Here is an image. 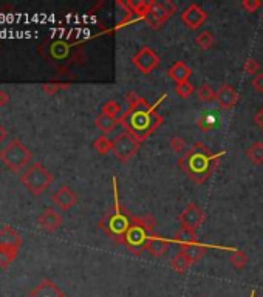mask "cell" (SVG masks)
<instances>
[{
    "label": "cell",
    "mask_w": 263,
    "mask_h": 297,
    "mask_svg": "<svg viewBox=\"0 0 263 297\" xmlns=\"http://www.w3.org/2000/svg\"><path fill=\"white\" fill-rule=\"evenodd\" d=\"M126 99L129 102V109L123 113L121 125L139 142H143L163 122V118L155 112L153 107H150L144 98L138 96L135 92L127 93Z\"/></svg>",
    "instance_id": "cell-1"
},
{
    "label": "cell",
    "mask_w": 263,
    "mask_h": 297,
    "mask_svg": "<svg viewBox=\"0 0 263 297\" xmlns=\"http://www.w3.org/2000/svg\"><path fill=\"white\" fill-rule=\"evenodd\" d=\"M221 155L223 154L212 155L208 151V147H205L201 142H197L178 160V166L189 178H192L197 184H201L208 180L209 175L214 174Z\"/></svg>",
    "instance_id": "cell-2"
},
{
    "label": "cell",
    "mask_w": 263,
    "mask_h": 297,
    "mask_svg": "<svg viewBox=\"0 0 263 297\" xmlns=\"http://www.w3.org/2000/svg\"><path fill=\"white\" fill-rule=\"evenodd\" d=\"M31 160H33L31 151L17 138L11 139L2 151H0V161L14 174H22L31 164Z\"/></svg>",
    "instance_id": "cell-3"
},
{
    "label": "cell",
    "mask_w": 263,
    "mask_h": 297,
    "mask_svg": "<svg viewBox=\"0 0 263 297\" xmlns=\"http://www.w3.org/2000/svg\"><path fill=\"white\" fill-rule=\"evenodd\" d=\"M20 183H22L33 195L39 197L51 186L53 174L45 166H42V163L34 161L20 174Z\"/></svg>",
    "instance_id": "cell-4"
},
{
    "label": "cell",
    "mask_w": 263,
    "mask_h": 297,
    "mask_svg": "<svg viewBox=\"0 0 263 297\" xmlns=\"http://www.w3.org/2000/svg\"><path fill=\"white\" fill-rule=\"evenodd\" d=\"M173 13H177V5L172 4L170 0H164V2H155V0H150V10H149L147 16L144 17V22L152 30H159L167 22V19Z\"/></svg>",
    "instance_id": "cell-5"
},
{
    "label": "cell",
    "mask_w": 263,
    "mask_h": 297,
    "mask_svg": "<svg viewBox=\"0 0 263 297\" xmlns=\"http://www.w3.org/2000/svg\"><path fill=\"white\" fill-rule=\"evenodd\" d=\"M147 232L149 231L143 226V223H141V218H133L129 231L126 232L123 243L133 254H138V256H139V254L146 249V243H147V240L150 237V236H147Z\"/></svg>",
    "instance_id": "cell-6"
},
{
    "label": "cell",
    "mask_w": 263,
    "mask_h": 297,
    "mask_svg": "<svg viewBox=\"0 0 263 297\" xmlns=\"http://www.w3.org/2000/svg\"><path fill=\"white\" fill-rule=\"evenodd\" d=\"M139 141L129 132H123L119 133L115 139H113V155L121 161V163H127L130 161L135 154L139 148Z\"/></svg>",
    "instance_id": "cell-7"
},
{
    "label": "cell",
    "mask_w": 263,
    "mask_h": 297,
    "mask_svg": "<svg viewBox=\"0 0 263 297\" xmlns=\"http://www.w3.org/2000/svg\"><path fill=\"white\" fill-rule=\"evenodd\" d=\"M132 62L138 71H141L143 75H150L155 68H158L159 57L149 47H141L132 57Z\"/></svg>",
    "instance_id": "cell-8"
},
{
    "label": "cell",
    "mask_w": 263,
    "mask_h": 297,
    "mask_svg": "<svg viewBox=\"0 0 263 297\" xmlns=\"http://www.w3.org/2000/svg\"><path fill=\"white\" fill-rule=\"evenodd\" d=\"M205 212L201 207H198L195 203H189L183 210L180 212L178 221L181 223V228H188L192 231H197L205 221Z\"/></svg>",
    "instance_id": "cell-9"
},
{
    "label": "cell",
    "mask_w": 263,
    "mask_h": 297,
    "mask_svg": "<svg viewBox=\"0 0 263 297\" xmlns=\"http://www.w3.org/2000/svg\"><path fill=\"white\" fill-rule=\"evenodd\" d=\"M206 20H208V13L201 7H198L197 4L189 5L183 13H181V22L192 31L198 30L201 25H205Z\"/></svg>",
    "instance_id": "cell-10"
},
{
    "label": "cell",
    "mask_w": 263,
    "mask_h": 297,
    "mask_svg": "<svg viewBox=\"0 0 263 297\" xmlns=\"http://www.w3.org/2000/svg\"><path fill=\"white\" fill-rule=\"evenodd\" d=\"M53 204L60 210H68L77 203V195L68 186H60L51 197Z\"/></svg>",
    "instance_id": "cell-11"
},
{
    "label": "cell",
    "mask_w": 263,
    "mask_h": 297,
    "mask_svg": "<svg viewBox=\"0 0 263 297\" xmlns=\"http://www.w3.org/2000/svg\"><path fill=\"white\" fill-rule=\"evenodd\" d=\"M37 223L45 232H54L62 226L64 218L60 217V214H57L54 209L48 207V209L42 210V214L37 217Z\"/></svg>",
    "instance_id": "cell-12"
},
{
    "label": "cell",
    "mask_w": 263,
    "mask_h": 297,
    "mask_svg": "<svg viewBox=\"0 0 263 297\" xmlns=\"http://www.w3.org/2000/svg\"><path fill=\"white\" fill-rule=\"evenodd\" d=\"M238 93L234 90V87L231 86H221L220 90L217 92V104H218V107L220 109H223V110H231L234 105L238 102Z\"/></svg>",
    "instance_id": "cell-13"
},
{
    "label": "cell",
    "mask_w": 263,
    "mask_h": 297,
    "mask_svg": "<svg viewBox=\"0 0 263 297\" xmlns=\"http://www.w3.org/2000/svg\"><path fill=\"white\" fill-rule=\"evenodd\" d=\"M167 75L175 84H183V82H189V78L192 76V70L183 60H178L167 70Z\"/></svg>",
    "instance_id": "cell-14"
},
{
    "label": "cell",
    "mask_w": 263,
    "mask_h": 297,
    "mask_svg": "<svg viewBox=\"0 0 263 297\" xmlns=\"http://www.w3.org/2000/svg\"><path fill=\"white\" fill-rule=\"evenodd\" d=\"M30 297H65L51 280H42L30 294Z\"/></svg>",
    "instance_id": "cell-15"
},
{
    "label": "cell",
    "mask_w": 263,
    "mask_h": 297,
    "mask_svg": "<svg viewBox=\"0 0 263 297\" xmlns=\"http://www.w3.org/2000/svg\"><path fill=\"white\" fill-rule=\"evenodd\" d=\"M0 246H14L19 248L22 246V237L19 232L11 226H4L0 229Z\"/></svg>",
    "instance_id": "cell-16"
},
{
    "label": "cell",
    "mask_w": 263,
    "mask_h": 297,
    "mask_svg": "<svg viewBox=\"0 0 263 297\" xmlns=\"http://www.w3.org/2000/svg\"><path fill=\"white\" fill-rule=\"evenodd\" d=\"M169 245H170L169 240H166L163 237L152 236V237H149V240L146 243V249L152 254L153 257H163L169 251Z\"/></svg>",
    "instance_id": "cell-17"
},
{
    "label": "cell",
    "mask_w": 263,
    "mask_h": 297,
    "mask_svg": "<svg viewBox=\"0 0 263 297\" xmlns=\"http://www.w3.org/2000/svg\"><path fill=\"white\" fill-rule=\"evenodd\" d=\"M173 242L178 245L180 249L197 245L198 243L197 232L192 231V229H188V228H181L180 231H177V234L173 236Z\"/></svg>",
    "instance_id": "cell-18"
},
{
    "label": "cell",
    "mask_w": 263,
    "mask_h": 297,
    "mask_svg": "<svg viewBox=\"0 0 263 297\" xmlns=\"http://www.w3.org/2000/svg\"><path fill=\"white\" fill-rule=\"evenodd\" d=\"M194 263L189 260V257L186 256V254L183 251H180L178 254H175V256L172 257L170 260V266L178 272V274H185Z\"/></svg>",
    "instance_id": "cell-19"
},
{
    "label": "cell",
    "mask_w": 263,
    "mask_h": 297,
    "mask_svg": "<svg viewBox=\"0 0 263 297\" xmlns=\"http://www.w3.org/2000/svg\"><path fill=\"white\" fill-rule=\"evenodd\" d=\"M19 248L14 246H0V269H7L17 257Z\"/></svg>",
    "instance_id": "cell-20"
},
{
    "label": "cell",
    "mask_w": 263,
    "mask_h": 297,
    "mask_svg": "<svg viewBox=\"0 0 263 297\" xmlns=\"http://www.w3.org/2000/svg\"><path fill=\"white\" fill-rule=\"evenodd\" d=\"M95 124H96V127H98L101 132L110 133V132H113L116 129L118 124H121V121L119 119H115V118H110V116H107L104 113H101V115H98Z\"/></svg>",
    "instance_id": "cell-21"
},
{
    "label": "cell",
    "mask_w": 263,
    "mask_h": 297,
    "mask_svg": "<svg viewBox=\"0 0 263 297\" xmlns=\"http://www.w3.org/2000/svg\"><path fill=\"white\" fill-rule=\"evenodd\" d=\"M195 45L200 50L208 51L209 48H212L215 45V36L211 31H201L200 34L195 36Z\"/></svg>",
    "instance_id": "cell-22"
},
{
    "label": "cell",
    "mask_w": 263,
    "mask_h": 297,
    "mask_svg": "<svg viewBox=\"0 0 263 297\" xmlns=\"http://www.w3.org/2000/svg\"><path fill=\"white\" fill-rule=\"evenodd\" d=\"M246 157L252 164H261L263 163V142L255 141L246 148Z\"/></svg>",
    "instance_id": "cell-23"
},
{
    "label": "cell",
    "mask_w": 263,
    "mask_h": 297,
    "mask_svg": "<svg viewBox=\"0 0 263 297\" xmlns=\"http://www.w3.org/2000/svg\"><path fill=\"white\" fill-rule=\"evenodd\" d=\"M180 251H183L186 256L189 257V260L192 262V263H197L198 260H201L205 257V254H206V246H203V245H200V243H197V245H192V246H188V248H183V249H180Z\"/></svg>",
    "instance_id": "cell-24"
},
{
    "label": "cell",
    "mask_w": 263,
    "mask_h": 297,
    "mask_svg": "<svg viewBox=\"0 0 263 297\" xmlns=\"http://www.w3.org/2000/svg\"><path fill=\"white\" fill-rule=\"evenodd\" d=\"M101 113H104V115H107V116H110V118H115V119H119L121 121V118H123V109H121V105L116 102V101H113V99H110V101H107L104 105H103V112Z\"/></svg>",
    "instance_id": "cell-25"
},
{
    "label": "cell",
    "mask_w": 263,
    "mask_h": 297,
    "mask_svg": "<svg viewBox=\"0 0 263 297\" xmlns=\"http://www.w3.org/2000/svg\"><path fill=\"white\" fill-rule=\"evenodd\" d=\"M93 148L99 155H107L113 151V141H110L107 136H99L93 142Z\"/></svg>",
    "instance_id": "cell-26"
},
{
    "label": "cell",
    "mask_w": 263,
    "mask_h": 297,
    "mask_svg": "<svg viewBox=\"0 0 263 297\" xmlns=\"http://www.w3.org/2000/svg\"><path fill=\"white\" fill-rule=\"evenodd\" d=\"M248 262H249V259H248V256H246L243 251H240V249L232 251V254H231V263H232V266L237 271H243L246 268Z\"/></svg>",
    "instance_id": "cell-27"
},
{
    "label": "cell",
    "mask_w": 263,
    "mask_h": 297,
    "mask_svg": "<svg viewBox=\"0 0 263 297\" xmlns=\"http://www.w3.org/2000/svg\"><path fill=\"white\" fill-rule=\"evenodd\" d=\"M197 96L200 101H203V102H214L217 99V92L209 86V84H203L198 92H197Z\"/></svg>",
    "instance_id": "cell-28"
},
{
    "label": "cell",
    "mask_w": 263,
    "mask_h": 297,
    "mask_svg": "<svg viewBox=\"0 0 263 297\" xmlns=\"http://www.w3.org/2000/svg\"><path fill=\"white\" fill-rule=\"evenodd\" d=\"M194 92H195V87L191 82H183V84H177L175 86V93L183 99L191 98L194 95Z\"/></svg>",
    "instance_id": "cell-29"
},
{
    "label": "cell",
    "mask_w": 263,
    "mask_h": 297,
    "mask_svg": "<svg viewBox=\"0 0 263 297\" xmlns=\"http://www.w3.org/2000/svg\"><path fill=\"white\" fill-rule=\"evenodd\" d=\"M214 116L209 115V113H205V115H201L197 121V127L201 130V132H209L214 129Z\"/></svg>",
    "instance_id": "cell-30"
},
{
    "label": "cell",
    "mask_w": 263,
    "mask_h": 297,
    "mask_svg": "<svg viewBox=\"0 0 263 297\" xmlns=\"http://www.w3.org/2000/svg\"><path fill=\"white\" fill-rule=\"evenodd\" d=\"M169 145H170V151L175 152V154L186 152V141L181 136H172Z\"/></svg>",
    "instance_id": "cell-31"
},
{
    "label": "cell",
    "mask_w": 263,
    "mask_h": 297,
    "mask_svg": "<svg viewBox=\"0 0 263 297\" xmlns=\"http://www.w3.org/2000/svg\"><path fill=\"white\" fill-rule=\"evenodd\" d=\"M70 86V84H62V82H51V84H44L42 86V90L47 93V95H54L56 92L59 90H64Z\"/></svg>",
    "instance_id": "cell-32"
},
{
    "label": "cell",
    "mask_w": 263,
    "mask_h": 297,
    "mask_svg": "<svg viewBox=\"0 0 263 297\" xmlns=\"http://www.w3.org/2000/svg\"><path fill=\"white\" fill-rule=\"evenodd\" d=\"M260 7H261L260 0H243V2H241V8L249 14H254Z\"/></svg>",
    "instance_id": "cell-33"
},
{
    "label": "cell",
    "mask_w": 263,
    "mask_h": 297,
    "mask_svg": "<svg viewBox=\"0 0 263 297\" xmlns=\"http://www.w3.org/2000/svg\"><path fill=\"white\" fill-rule=\"evenodd\" d=\"M258 68H260V65H258V62L255 60V59H248V60H245V63H243V71L246 73V75H257V71H258Z\"/></svg>",
    "instance_id": "cell-34"
},
{
    "label": "cell",
    "mask_w": 263,
    "mask_h": 297,
    "mask_svg": "<svg viewBox=\"0 0 263 297\" xmlns=\"http://www.w3.org/2000/svg\"><path fill=\"white\" fill-rule=\"evenodd\" d=\"M251 86H252V89H254L257 93L263 95V73H257V75L252 78Z\"/></svg>",
    "instance_id": "cell-35"
},
{
    "label": "cell",
    "mask_w": 263,
    "mask_h": 297,
    "mask_svg": "<svg viewBox=\"0 0 263 297\" xmlns=\"http://www.w3.org/2000/svg\"><path fill=\"white\" fill-rule=\"evenodd\" d=\"M254 122H255V125L258 127V129L263 132V107L258 109L257 113L254 115Z\"/></svg>",
    "instance_id": "cell-36"
},
{
    "label": "cell",
    "mask_w": 263,
    "mask_h": 297,
    "mask_svg": "<svg viewBox=\"0 0 263 297\" xmlns=\"http://www.w3.org/2000/svg\"><path fill=\"white\" fill-rule=\"evenodd\" d=\"M10 102V95L5 90H0V107H5Z\"/></svg>",
    "instance_id": "cell-37"
},
{
    "label": "cell",
    "mask_w": 263,
    "mask_h": 297,
    "mask_svg": "<svg viewBox=\"0 0 263 297\" xmlns=\"http://www.w3.org/2000/svg\"><path fill=\"white\" fill-rule=\"evenodd\" d=\"M7 138H8V130L5 129L2 124H0V142H4Z\"/></svg>",
    "instance_id": "cell-38"
}]
</instances>
